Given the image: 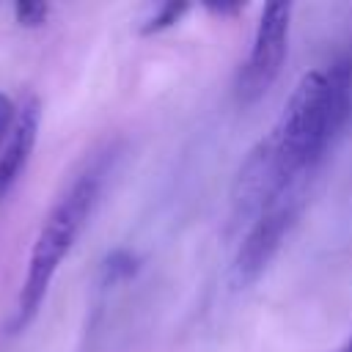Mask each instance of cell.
<instances>
[{
  "mask_svg": "<svg viewBox=\"0 0 352 352\" xmlns=\"http://www.w3.org/2000/svg\"><path fill=\"white\" fill-rule=\"evenodd\" d=\"M352 110V63L305 72L292 88L270 135L258 140L278 182H314Z\"/></svg>",
  "mask_w": 352,
  "mask_h": 352,
  "instance_id": "cell-1",
  "label": "cell"
},
{
  "mask_svg": "<svg viewBox=\"0 0 352 352\" xmlns=\"http://www.w3.org/2000/svg\"><path fill=\"white\" fill-rule=\"evenodd\" d=\"M110 162H113L110 148L91 157V162H85L80 168V173L69 182V187L58 195V201L47 212V217L38 228V236L30 248V256H28V270H25L19 300H16V319H14L16 330H22L38 314L58 267L74 248L77 236L82 234V228L102 195V187L110 173Z\"/></svg>",
  "mask_w": 352,
  "mask_h": 352,
  "instance_id": "cell-2",
  "label": "cell"
},
{
  "mask_svg": "<svg viewBox=\"0 0 352 352\" xmlns=\"http://www.w3.org/2000/svg\"><path fill=\"white\" fill-rule=\"evenodd\" d=\"M311 184L314 182H294L283 187L245 228L239 248L234 253V261H231V283L236 289H248L250 283H256L270 267V261L278 256L280 245L286 242L289 231L294 228L308 201Z\"/></svg>",
  "mask_w": 352,
  "mask_h": 352,
  "instance_id": "cell-3",
  "label": "cell"
},
{
  "mask_svg": "<svg viewBox=\"0 0 352 352\" xmlns=\"http://www.w3.org/2000/svg\"><path fill=\"white\" fill-rule=\"evenodd\" d=\"M289 30H292V6L270 3L264 6L248 60L236 77V99L239 104H256L280 77L283 60L289 55Z\"/></svg>",
  "mask_w": 352,
  "mask_h": 352,
  "instance_id": "cell-4",
  "label": "cell"
},
{
  "mask_svg": "<svg viewBox=\"0 0 352 352\" xmlns=\"http://www.w3.org/2000/svg\"><path fill=\"white\" fill-rule=\"evenodd\" d=\"M38 124H41V104L38 99H25V104L16 110V121L11 126V135L0 151V195L19 179V173L25 170L33 146H36V135H38Z\"/></svg>",
  "mask_w": 352,
  "mask_h": 352,
  "instance_id": "cell-5",
  "label": "cell"
},
{
  "mask_svg": "<svg viewBox=\"0 0 352 352\" xmlns=\"http://www.w3.org/2000/svg\"><path fill=\"white\" fill-rule=\"evenodd\" d=\"M190 11L187 3H157L146 11V16H140V25L138 30L143 36H151V33H162L168 28H173L184 14Z\"/></svg>",
  "mask_w": 352,
  "mask_h": 352,
  "instance_id": "cell-6",
  "label": "cell"
},
{
  "mask_svg": "<svg viewBox=\"0 0 352 352\" xmlns=\"http://www.w3.org/2000/svg\"><path fill=\"white\" fill-rule=\"evenodd\" d=\"M50 16V6L47 3H36V0H28V3H19L16 6V22L25 25V28H38L44 25Z\"/></svg>",
  "mask_w": 352,
  "mask_h": 352,
  "instance_id": "cell-7",
  "label": "cell"
},
{
  "mask_svg": "<svg viewBox=\"0 0 352 352\" xmlns=\"http://www.w3.org/2000/svg\"><path fill=\"white\" fill-rule=\"evenodd\" d=\"M132 270H135V258H132L129 253H113V256L104 261V275H107V280L126 278Z\"/></svg>",
  "mask_w": 352,
  "mask_h": 352,
  "instance_id": "cell-8",
  "label": "cell"
},
{
  "mask_svg": "<svg viewBox=\"0 0 352 352\" xmlns=\"http://www.w3.org/2000/svg\"><path fill=\"white\" fill-rule=\"evenodd\" d=\"M14 121H16V110H14L11 99L6 94H0V151H3L6 140H8V135H11Z\"/></svg>",
  "mask_w": 352,
  "mask_h": 352,
  "instance_id": "cell-9",
  "label": "cell"
},
{
  "mask_svg": "<svg viewBox=\"0 0 352 352\" xmlns=\"http://www.w3.org/2000/svg\"><path fill=\"white\" fill-rule=\"evenodd\" d=\"M212 14H220V16H226V14H236V11H242L245 6L242 3H209L206 6Z\"/></svg>",
  "mask_w": 352,
  "mask_h": 352,
  "instance_id": "cell-10",
  "label": "cell"
},
{
  "mask_svg": "<svg viewBox=\"0 0 352 352\" xmlns=\"http://www.w3.org/2000/svg\"><path fill=\"white\" fill-rule=\"evenodd\" d=\"M338 352H352V336H349V338H346V344H344V346H341V349H338Z\"/></svg>",
  "mask_w": 352,
  "mask_h": 352,
  "instance_id": "cell-11",
  "label": "cell"
}]
</instances>
